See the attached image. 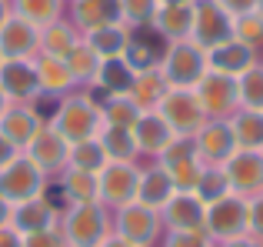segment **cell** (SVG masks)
Listing matches in <instances>:
<instances>
[{"label": "cell", "instance_id": "1", "mask_svg": "<svg viewBox=\"0 0 263 247\" xmlns=\"http://www.w3.org/2000/svg\"><path fill=\"white\" fill-rule=\"evenodd\" d=\"M250 231V201L237 194H227L220 201L210 204V210H203V234H217V237H243Z\"/></svg>", "mask_w": 263, "mask_h": 247}, {"label": "cell", "instance_id": "2", "mask_svg": "<svg viewBox=\"0 0 263 247\" xmlns=\"http://www.w3.org/2000/svg\"><path fill=\"white\" fill-rule=\"evenodd\" d=\"M206 70H210L206 67V50L197 47L193 40H180V44H174L163 54V70L160 74L170 87H193Z\"/></svg>", "mask_w": 263, "mask_h": 247}, {"label": "cell", "instance_id": "3", "mask_svg": "<svg viewBox=\"0 0 263 247\" xmlns=\"http://www.w3.org/2000/svg\"><path fill=\"white\" fill-rule=\"evenodd\" d=\"M160 117L170 123L177 137H190L203 127V107H200L197 94H190L186 87H174L160 100Z\"/></svg>", "mask_w": 263, "mask_h": 247}, {"label": "cell", "instance_id": "4", "mask_svg": "<svg viewBox=\"0 0 263 247\" xmlns=\"http://www.w3.org/2000/svg\"><path fill=\"white\" fill-rule=\"evenodd\" d=\"M107 237V214L100 204H73L67 210V241L73 247H97Z\"/></svg>", "mask_w": 263, "mask_h": 247}, {"label": "cell", "instance_id": "5", "mask_svg": "<svg viewBox=\"0 0 263 247\" xmlns=\"http://www.w3.org/2000/svg\"><path fill=\"white\" fill-rule=\"evenodd\" d=\"M223 177L237 194H263V150H233L223 161Z\"/></svg>", "mask_w": 263, "mask_h": 247}, {"label": "cell", "instance_id": "6", "mask_svg": "<svg viewBox=\"0 0 263 247\" xmlns=\"http://www.w3.org/2000/svg\"><path fill=\"white\" fill-rule=\"evenodd\" d=\"M97 120H100V111H97L87 97L67 100V104L57 111V134L64 137V140H70V144L93 140Z\"/></svg>", "mask_w": 263, "mask_h": 247}, {"label": "cell", "instance_id": "7", "mask_svg": "<svg viewBox=\"0 0 263 247\" xmlns=\"http://www.w3.org/2000/svg\"><path fill=\"white\" fill-rule=\"evenodd\" d=\"M193 87H197V100H200V107H203V114H230V111H237V104H240L237 77L206 70Z\"/></svg>", "mask_w": 263, "mask_h": 247}, {"label": "cell", "instance_id": "8", "mask_svg": "<svg viewBox=\"0 0 263 247\" xmlns=\"http://www.w3.org/2000/svg\"><path fill=\"white\" fill-rule=\"evenodd\" d=\"M137 184H140V174H137L130 164L110 161L107 167L97 170V190H100V201L107 204H134L137 201Z\"/></svg>", "mask_w": 263, "mask_h": 247}, {"label": "cell", "instance_id": "9", "mask_svg": "<svg viewBox=\"0 0 263 247\" xmlns=\"http://www.w3.org/2000/svg\"><path fill=\"white\" fill-rule=\"evenodd\" d=\"M193 44L210 50V47L223 44L233 37V17L223 10L220 4H203L193 10Z\"/></svg>", "mask_w": 263, "mask_h": 247}, {"label": "cell", "instance_id": "10", "mask_svg": "<svg viewBox=\"0 0 263 247\" xmlns=\"http://www.w3.org/2000/svg\"><path fill=\"white\" fill-rule=\"evenodd\" d=\"M40 187H44V181L30 157L27 161L13 157L7 167H0V197H7V201H30V197H37Z\"/></svg>", "mask_w": 263, "mask_h": 247}, {"label": "cell", "instance_id": "11", "mask_svg": "<svg viewBox=\"0 0 263 247\" xmlns=\"http://www.w3.org/2000/svg\"><path fill=\"white\" fill-rule=\"evenodd\" d=\"M206 67L217 74H227V77H240L247 67H253V47L230 37V40H223V44L206 50Z\"/></svg>", "mask_w": 263, "mask_h": 247}, {"label": "cell", "instance_id": "12", "mask_svg": "<svg viewBox=\"0 0 263 247\" xmlns=\"http://www.w3.org/2000/svg\"><path fill=\"white\" fill-rule=\"evenodd\" d=\"M157 210H150V207H143V204H123V210H120V237L123 241H130V244H137V247H147L150 241L157 237Z\"/></svg>", "mask_w": 263, "mask_h": 247}, {"label": "cell", "instance_id": "13", "mask_svg": "<svg viewBox=\"0 0 263 247\" xmlns=\"http://www.w3.org/2000/svg\"><path fill=\"white\" fill-rule=\"evenodd\" d=\"M163 57V47H160V37L147 30V24L137 27L134 37H127V47H123V60L130 64V70L140 74V70H154V64Z\"/></svg>", "mask_w": 263, "mask_h": 247}, {"label": "cell", "instance_id": "14", "mask_svg": "<svg viewBox=\"0 0 263 247\" xmlns=\"http://www.w3.org/2000/svg\"><path fill=\"white\" fill-rule=\"evenodd\" d=\"M134 140L143 154H163L170 144L177 140V134L170 130V123L157 114H140V120L134 123Z\"/></svg>", "mask_w": 263, "mask_h": 247}, {"label": "cell", "instance_id": "15", "mask_svg": "<svg viewBox=\"0 0 263 247\" xmlns=\"http://www.w3.org/2000/svg\"><path fill=\"white\" fill-rule=\"evenodd\" d=\"M27 147H30V161H33L37 170H53L67 161V140L50 127H40L37 137H33Z\"/></svg>", "mask_w": 263, "mask_h": 247}, {"label": "cell", "instance_id": "16", "mask_svg": "<svg viewBox=\"0 0 263 247\" xmlns=\"http://www.w3.org/2000/svg\"><path fill=\"white\" fill-rule=\"evenodd\" d=\"M37 47V30H33V24H27V20L20 17H7V24L0 27V54L10 60H20L27 57V54Z\"/></svg>", "mask_w": 263, "mask_h": 247}, {"label": "cell", "instance_id": "17", "mask_svg": "<svg viewBox=\"0 0 263 247\" xmlns=\"http://www.w3.org/2000/svg\"><path fill=\"white\" fill-rule=\"evenodd\" d=\"M167 221L174 224V231H203V201L190 190L174 194L167 204Z\"/></svg>", "mask_w": 263, "mask_h": 247}, {"label": "cell", "instance_id": "18", "mask_svg": "<svg viewBox=\"0 0 263 247\" xmlns=\"http://www.w3.org/2000/svg\"><path fill=\"white\" fill-rule=\"evenodd\" d=\"M10 224H13V231H17L20 237L24 234H37V231H50L53 210L47 207L44 201L30 197V201H20L17 207L10 210Z\"/></svg>", "mask_w": 263, "mask_h": 247}, {"label": "cell", "instance_id": "19", "mask_svg": "<svg viewBox=\"0 0 263 247\" xmlns=\"http://www.w3.org/2000/svg\"><path fill=\"white\" fill-rule=\"evenodd\" d=\"M197 150L206 161H227V157L237 150L230 123H206V127H200L197 130Z\"/></svg>", "mask_w": 263, "mask_h": 247}, {"label": "cell", "instance_id": "20", "mask_svg": "<svg viewBox=\"0 0 263 247\" xmlns=\"http://www.w3.org/2000/svg\"><path fill=\"white\" fill-rule=\"evenodd\" d=\"M174 194H177V187H174V181L167 177V170H163V167L140 174V184H137V204L157 210V207H163Z\"/></svg>", "mask_w": 263, "mask_h": 247}, {"label": "cell", "instance_id": "21", "mask_svg": "<svg viewBox=\"0 0 263 247\" xmlns=\"http://www.w3.org/2000/svg\"><path fill=\"white\" fill-rule=\"evenodd\" d=\"M40 120L37 114L30 111V107H20V111H7V114H0V134L7 137V140L13 144V147H20V144H30L33 137H37V130H40Z\"/></svg>", "mask_w": 263, "mask_h": 247}, {"label": "cell", "instance_id": "22", "mask_svg": "<svg viewBox=\"0 0 263 247\" xmlns=\"http://www.w3.org/2000/svg\"><path fill=\"white\" fill-rule=\"evenodd\" d=\"M154 24L163 37L183 40L186 33L193 30V7L190 4H163L160 10L154 13Z\"/></svg>", "mask_w": 263, "mask_h": 247}, {"label": "cell", "instance_id": "23", "mask_svg": "<svg viewBox=\"0 0 263 247\" xmlns=\"http://www.w3.org/2000/svg\"><path fill=\"white\" fill-rule=\"evenodd\" d=\"M237 150H263V111H240L230 120Z\"/></svg>", "mask_w": 263, "mask_h": 247}, {"label": "cell", "instance_id": "24", "mask_svg": "<svg viewBox=\"0 0 263 247\" xmlns=\"http://www.w3.org/2000/svg\"><path fill=\"white\" fill-rule=\"evenodd\" d=\"M73 17H77V24H84V27H90V30H97V27L117 24L123 13H120V0H77V7H73Z\"/></svg>", "mask_w": 263, "mask_h": 247}, {"label": "cell", "instance_id": "25", "mask_svg": "<svg viewBox=\"0 0 263 247\" xmlns=\"http://www.w3.org/2000/svg\"><path fill=\"white\" fill-rule=\"evenodd\" d=\"M127 94L140 111H150V107H157L163 100L167 80H163V74H157V70H140V74H134V84H130Z\"/></svg>", "mask_w": 263, "mask_h": 247}, {"label": "cell", "instance_id": "26", "mask_svg": "<svg viewBox=\"0 0 263 247\" xmlns=\"http://www.w3.org/2000/svg\"><path fill=\"white\" fill-rule=\"evenodd\" d=\"M0 87L10 97H30L37 91V70L27 67L24 60H10V64H0Z\"/></svg>", "mask_w": 263, "mask_h": 247}, {"label": "cell", "instance_id": "27", "mask_svg": "<svg viewBox=\"0 0 263 247\" xmlns=\"http://www.w3.org/2000/svg\"><path fill=\"white\" fill-rule=\"evenodd\" d=\"M33 70H37V84H44L50 94H57V91H64V87L73 84L70 67H67L64 57H47V54H44V60H40Z\"/></svg>", "mask_w": 263, "mask_h": 247}, {"label": "cell", "instance_id": "28", "mask_svg": "<svg viewBox=\"0 0 263 247\" xmlns=\"http://www.w3.org/2000/svg\"><path fill=\"white\" fill-rule=\"evenodd\" d=\"M87 47L97 54V57H100V54H103L107 60H110V57H120L123 47H127V33H123L117 24L97 27V30H90V44H87Z\"/></svg>", "mask_w": 263, "mask_h": 247}, {"label": "cell", "instance_id": "29", "mask_svg": "<svg viewBox=\"0 0 263 247\" xmlns=\"http://www.w3.org/2000/svg\"><path fill=\"white\" fill-rule=\"evenodd\" d=\"M237 91H240V104L243 111H263V67H247L237 77Z\"/></svg>", "mask_w": 263, "mask_h": 247}, {"label": "cell", "instance_id": "30", "mask_svg": "<svg viewBox=\"0 0 263 247\" xmlns=\"http://www.w3.org/2000/svg\"><path fill=\"white\" fill-rule=\"evenodd\" d=\"M100 147L110 161H120L127 164L130 157L137 154V140H134V130H123V127H107V134L100 137Z\"/></svg>", "mask_w": 263, "mask_h": 247}, {"label": "cell", "instance_id": "31", "mask_svg": "<svg viewBox=\"0 0 263 247\" xmlns=\"http://www.w3.org/2000/svg\"><path fill=\"white\" fill-rule=\"evenodd\" d=\"M64 190H67V197H70V204H97V197H100V190H97V174L77 170V167L67 174Z\"/></svg>", "mask_w": 263, "mask_h": 247}, {"label": "cell", "instance_id": "32", "mask_svg": "<svg viewBox=\"0 0 263 247\" xmlns=\"http://www.w3.org/2000/svg\"><path fill=\"white\" fill-rule=\"evenodd\" d=\"M140 107L134 104L130 97H110L103 104V117H107L110 127H123V130H134V123L140 120Z\"/></svg>", "mask_w": 263, "mask_h": 247}, {"label": "cell", "instance_id": "33", "mask_svg": "<svg viewBox=\"0 0 263 247\" xmlns=\"http://www.w3.org/2000/svg\"><path fill=\"white\" fill-rule=\"evenodd\" d=\"M130 84H134V70H130L127 60L110 57L107 64L100 67V87H107L110 94L114 91H130Z\"/></svg>", "mask_w": 263, "mask_h": 247}, {"label": "cell", "instance_id": "34", "mask_svg": "<svg viewBox=\"0 0 263 247\" xmlns=\"http://www.w3.org/2000/svg\"><path fill=\"white\" fill-rule=\"evenodd\" d=\"M77 47V37H73V30L67 24H50L44 33V50L47 57H67V54Z\"/></svg>", "mask_w": 263, "mask_h": 247}, {"label": "cell", "instance_id": "35", "mask_svg": "<svg viewBox=\"0 0 263 247\" xmlns=\"http://www.w3.org/2000/svg\"><path fill=\"white\" fill-rule=\"evenodd\" d=\"M193 194H197L203 204H213V201H220V197H227L230 194V184H227L223 170H203L200 181H197V187H193Z\"/></svg>", "mask_w": 263, "mask_h": 247}, {"label": "cell", "instance_id": "36", "mask_svg": "<svg viewBox=\"0 0 263 247\" xmlns=\"http://www.w3.org/2000/svg\"><path fill=\"white\" fill-rule=\"evenodd\" d=\"M17 13L27 24H53L57 17V0H17Z\"/></svg>", "mask_w": 263, "mask_h": 247}, {"label": "cell", "instance_id": "37", "mask_svg": "<svg viewBox=\"0 0 263 247\" xmlns=\"http://www.w3.org/2000/svg\"><path fill=\"white\" fill-rule=\"evenodd\" d=\"M67 67H70V77L80 80V77H90L93 70H100V57H97L93 50H90L87 44H77L70 54H67Z\"/></svg>", "mask_w": 263, "mask_h": 247}, {"label": "cell", "instance_id": "38", "mask_svg": "<svg viewBox=\"0 0 263 247\" xmlns=\"http://www.w3.org/2000/svg\"><path fill=\"white\" fill-rule=\"evenodd\" d=\"M233 37L247 47H257L263 44V17L257 10L253 13H243V17H233Z\"/></svg>", "mask_w": 263, "mask_h": 247}, {"label": "cell", "instance_id": "39", "mask_svg": "<svg viewBox=\"0 0 263 247\" xmlns=\"http://www.w3.org/2000/svg\"><path fill=\"white\" fill-rule=\"evenodd\" d=\"M103 164H107V154H103L100 140L77 144V150H73V167H77V170H90V174H97Z\"/></svg>", "mask_w": 263, "mask_h": 247}, {"label": "cell", "instance_id": "40", "mask_svg": "<svg viewBox=\"0 0 263 247\" xmlns=\"http://www.w3.org/2000/svg\"><path fill=\"white\" fill-rule=\"evenodd\" d=\"M120 13L140 27V24H147V20H154L157 0H120Z\"/></svg>", "mask_w": 263, "mask_h": 247}, {"label": "cell", "instance_id": "41", "mask_svg": "<svg viewBox=\"0 0 263 247\" xmlns=\"http://www.w3.org/2000/svg\"><path fill=\"white\" fill-rule=\"evenodd\" d=\"M167 247H210V237L203 231H174Z\"/></svg>", "mask_w": 263, "mask_h": 247}, {"label": "cell", "instance_id": "42", "mask_svg": "<svg viewBox=\"0 0 263 247\" xmlns=\"http://www.w3.org/2000/svg\"><path fill=\"white\" fill-rule=\"evenodd\" d=\"M47 207L57 214V210H67V207H73L70 204V197H67V190H64V184H53V187H47Z\"/></svg>", "mask_w": 263, "mask_h": 247}, {"label": "cell", "instance_id": "43", "mask_svg": "<svg viewBox=\"0 0 263 247\" xmlns=\"http://www.w3.org/2000/svg\"><path fill=\"white\" fill-rule=\"evenodd\" d=\"M24 247H64L53 231H37V234H24Z\"/></svg>", "mask_w": 263, "mask_h": 247}, {"label": "cell", "instance_id": "44", "mask_svg": "<svg viewBox=\"0 0 263 247\" xmlns=\"http://www.w3.org/2000/svg\"><path fill=\"white\" fill-rule=\"evenodd\" d=\"M230 17H243V13H253L257 10V0H217Z\"/></svg>", "mask_w": 263, "mask_h": 247}, {"label": "cell", "instance_id": "45", "mask_svg": "<svg viewBox=\"0 0 263 247\" xmlns=\"http://www.w3.org/2000/svg\"><path fill=\"white\" fill-rule=\"evenodd\" d=\"M250 231L263 241V194H257L250 201Z\"/></svg>", "mask_w": 263, "mask_h": 247}, {"label": "cell", "instance_id": "46", "mask_svg": "<svg viewBox=\"0 0 263 247\" xmlns=\"http://www.w3.org/2000/svg\"><path fill=\"white\" fill-rule=\"evenodd\" d=\"M0 247H24V237H20L13 227L4 224V227H0Z\"/></svg>", "mask_w": 263, "mask_h": 247}, {"label": "cell", "instance_id": "47", "mask_svg": "<svg viewBox=\"0 0 263 247\" xmlns=\"http://www.w3.org/2000/svg\"><path fill=\"white\" fill-rule=\"evenodd\" d=\"M13 157H17V150H13V144L7 140L4 134H0V167H7V164H10Z\"/></svg>", "mask_w": 263, "mask_h": 247}, {"label": "cell", "instance_id": "48", "mask_svg": "<svg viewBox=\"0 0 263 247\" xmlns=\"http://www.w3.org/2000/svg\"><path fill=\"white\" fill-rule=\"evenodd\" d=\"M227 247H263V241L260 237H233V241H227Z\"/></svg>", "mask_w": 263, "mask_h": 247}, {"label": "cell", "instance_id": "49", "mask_svg": "<svg viewBox=\"0 0 263 247\" xmlns=\"http://www.w3.org/2000/svg\"><path fill=\"white\" fill-rule=\"evenodd\" d=\"M97 247H137V244H130V241H123V237H103Z\"/></svg>", "mask_w": 263, "mask_h": 247}, {"label": "cell", "instance_id": "50", "mask_svg": "<svg viewBox=\"0 0 263 247\" xmlns=\"http://www.w3.org/2000/svg\"><path fill=\"white\" fill-rule=\"evenodd\" d=\"M10 210H13V207H10V201H7V197H0V227L10 221Z\"/></svg>", "mask_w": 263, "mask_h": 247}, {"label": "cell", "instance_id": "51", "mask_svg": "<svg viewBox=\"0 0 263 247\" xmlns=\"http://www.w3.org/2000/svg\"><path fill=\"white\" fill-rule=\"evenodd\" d=\"M7 24V7H4V0H0V27Z\"/></svg>", "mask_w": 263, "mask_h": 247}, {"label": "cell", "instance_id": "52", "mask_svg": "<svg viewBox=\"0 0 263 247\" xmlns=\"http://www.w3.org/2000/svg\"><path fill=\"white\" fill-rule=\"evenodd\" d=\"M4 104H7V94H4V87H0V114H4Z\"/></svg>", "mask_w": 263, "mask_h": 247}, {"label": "cell", "instance_id": "53", "mask_svg": "<svg viewBox=\"0 0 263 247\" xmlns=\"http://www.w3.org/2000/svg\"><path fill=\"white\" fill-rule=\"evenodd\" d=\"M160 4H190V0H160Z\"/></svg>", "mask_w": 263, "mask_h": 247}, {"label": "cell", "instance_id": "54", "mask_svg": "<svg viewBox=\"0 0 263 247\" xmlns=\"http://www.w3.org/2000/svg\"><path fill=\"white\" fill-rule=\"evenodd\" d=\"M257 13H260V17H263V0H257Z\"/></svg>", "mask_w": 263, "mask_h": 247}, {"label": "cell", "instance_id": "55", "mask_svg": "<svg viewBox=\"0 0 263 247\" xmlns=\"http://www.w3.org/2000/svg\"><path fill=\"white\" fill-rule=\"evenodd\" d=\"M0 64H4V54H0Z\"/></svg>", "mask_w": 263, "mask_h": 247}]
</instances>
